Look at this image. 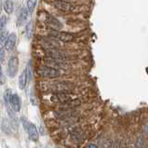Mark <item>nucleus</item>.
Instances as JSON below:
<instances>
[{
    "label": "nucleus",
    "instance_id": "f257e3e1",
    "mask_svg": "<svg viewBox=\"0 0 148 148\" xmlns=\"http://www.w3.org/2000/svg\"><path fill=\"white\" fill-rule=\"evenodd\" d=\"M37 73L42 77L46 78H56L61 75V73L54 67H50L47 65H40L37 68Z\"/></svg>",
    "mask_w": 148,
    "mask_h": 148
},
{
    "label": "nucleus",
    "instance_id": "f03ea898",
    "mask_svg": "<svg viewBox=\"0 0 148 148\" xmlns=\"http://www.w3.org/2000/svg\"><path fill=\"white\" fill-rule=\"evenodd\" d=\"M49 90L52 93H70L73 90V85L67 82H58L50 86Z\"/></svg>",
    "mask_w": 148,
    "mask_h": 148
},
{
    "label": "nucleus",
    "instance_id": "7ed1b4c3",
    "mask_svg": "<svg viewBox=\"0 0 148 148\" xmlns=\"http://www.w3.org/2000/svg\"><path fill=\"white\" fill-rule=\"evenodd\" d=\"M18 68H19V60L16 56L10 57V61L8 62V69H7V74L10 77L13 78L16 77L17 73H18Z\"/></svg>",
    "mask_w": 148,
    "mask_h": 148
},
{
    "label": "nucleus",
    "instance_id": "20e7f679",
    "mask_svg": "<svg viewBox=\"0 0 148 148\" xmlns=\"http://www.w3.org/2000/svg\"><path fill=\"white\" fill-rule=\"evenodd\" d=\"M46 54L49 58L55 59V60H64L68 58V54L62 50L57 49H48L46 50Z\"/></svg>",
    "mask_w": 148,
    "mask_h": 148
},
{
    "label": "nucleus",
    "instance_id": "39448f33",
    "mask_svg": "<svg viewBox=\"0 0 148 148\" xmlns=\"http://www.w3.org/2000/svg\"><path fill=\"white\" fill-rule=\"evenodd\" d=\"M49 35L50 36H53L56 39L62 41V42H71L75 39L74 35H72L70 33H66V32H60V31L53 30Z\"/></svg>",
    "mask_w": 148,
    "mask_h": 148
},
{
    "label": "nucleus",
    "instance_id": "423d86ee",
    "mask_svg": "<svg viewBox=\"0 0 148 148\" xmlns=\"http://www.w3.org/2000/svg\"><path fill=\"white\" fill-rule=\"evenodd\" d=\"M73 99V97L70 95V93H53L51 97V101L57 104H62Z\"/></svg>",
    "mask_w": 148,
    "mask_h": 148
},
{
    "label": "nucleus",
    "instance_id": "0eeeda50",
    "mask_svg": "<svg viewBox=\"0 0 148 148\" xmlns=\"http://www.w3.org/2000/svg\"><path fill=\"white\" fill-rule=\"evenodd\" d=\"M27 134H28V137L29 139L34 142V143H36L38 142L39 140V132H38V130H37L36 126L34 124V123H29L28 125V128L26 130Z\"/></svg>",
    "mask_w": 148,
    "mask_h": 148
},
{
    "label": "nucleus",
    "instance_id": "6e6552de",
    "mask_svg": "<svg viewBox=\"0 0 148 148\" xmlns=\"http://www.w3.org/2000/svg\"><path fill=\"white\" fill-rule=\"evenodd\" d=\"M46 23H47L48 26L49 28H51L52 30H55V31H60L62 28V24L61 23L60 21L57 20L56 18H54L51 15H47Z\"/></svg>",
    "mask_w": 148,
    "mask_h": 148
},
{
    "label": "nucleus",
    "instance_id": "1a4fd4ad",
    "mask_svg": "<svg viewBox=\"0 0 148 148\" xmlns=\"http://www.w3.org/2000/svg\"><path fill=\"white\" fill-rule=\"evenodd\" d=\"M53 6L63 12H70L74 8L72 4L67 1H63V0H56V1L53 2Z\"/></svg>",
    "mask_w": 148,
    "mask_h": 148
},
{
    "label": "nucleus",
    "instance_id": "9d476101",
    "mask_svg": "<svg viewBox=\"0 0 148 148\" xmlns=\"http://www.w3.org/2000/svg\"><path fill=\"white\" fill-rule=\"evenodd\" d=\"M10 105L12 108V110L15 113H19L21 111V108H22V104H21V99L18 96V94L13 93L10 95Z\"/></svg>",
    "mask_w": 148,
    "mask_h": 148
},
{
    "label": "nucleus",
    "instance_id": "9b49d317",
    "mask_svg": "<svg viewBox=\"0 0 148 148\" xmlns=\"http://www.w3.org/2000/svg\"><path fill=\"white\" fill-rule=\"evenodd\" d=\"M17 41V36L15 33H11L10 35H8L5 42V49L7 51H11L14 49Z\"/></svg>",
    "mask_w": 148,
    "mask_h": 148
},
{
    "label": "nucleus",
    "instance_id": "f8f14e48",
    "mask_svg": "<svg viewBox=\"0 0 148 148\" xmlns=\"http://www.w3.org/2000/svg\"><path fill=\"white\" fill-rule=\"evenodd\" d=\"M28 13H29V11L27 10V8L26 7H23L22 8V10H21V13H20V16H19L18 22H17V24H18V26H22V25H23L25 23H26L27 18H28Z\"/></svg>",
    "mask_w": 148,
    "mask_h": 148
},
{
    "label": "nucleus",
    "instance_id": "ddd939ff",
    "mask_svg": "<svg viewBox=\"0 0 148 148\" xmlns=\"http://www.w3.org/2000/svg\"><path fill=\"white\" fill-rule=\"evenodd\" d=\"M26 84H27V75H26V70H24L19 77V81H18L19 88L22 90H24L25 87H26Z\"/></svg>",
    "mask_w": 148,
    "mask_h": 148
},
{
    "label": "nucleus",
    "instance_id": "4468645a",
    "mask_svg": "<svg viewBox=\"0 0 148 148\" xmlns=\"http://www.w3.org/2000/svg\"><path fill=\"white\" fill-rule=\"evenodd\" d=\"M3 8H4V10L6 11V13L8 15H10L13 13V10H14V4L11 0H6L5 2L3 4Z\"/></svg>",
    "mask_w": 148,
    "mask_h": 148
},
{
    "label": "nucleus",
    "instance_id": "2eb2a0df",
    "mask_svg": "<svg viewBox=\"0 0 148 148\" xmlns=\"http://www.w3.org/2000/svg\"><path fill=\"white\" fill-rule=\"evenodd\" d=\"M25 32H26V36L27 38L30 39L34 35V23L32 22L28 23L26 27H25Z\"/></svg>",
    "mask_w": 148,
    "mask_h": 148
},
{
    "label": "nucleus",
    "instance_id": "dca6fc26",
    "mask_svg": "<svg viewBox=\"0 0 148 148\" xmlns=\"http://www.w3.org/2000/svg\"><path fill=\"white\" fill-rule=\"evenodd\" d=\"M2 130L3 132L7 133V134H10L11 133V127L10 124L8 123V121L6 119H3L2 120Z\"/></svg>",
    "mask_w": 148,
    "mask_h": 148
},
{
    "label": "nucleus",
    "instance_id": "f3484780",
    "mask_svg": "<svg viewBox=\"0 0 148 148\" xmlns=\"http://www.w3.org/2000/svg\"><path fill=\"white\" fill-rule=\"evenodd\" d=\"M8 23V17L6 15H2L0 17V34L3 33L5 30V27Z\"/></svg>",
    "mask_w": 148,
    "mask_h": 148
},
{
    "label": "nucleus",
    "instance_id": "a211bd4d",
    "mask_svg": "<svg viewBox=\"0 0 148 148\" xmlns=\"http://www.w3.org/2000/svg\"><path fill=\"white\" fill-rule=\"evenodd\" d=\"M36 3H37V0H28V1H27L26 8H27V10L29 11V13H32V12L35 10Z\"/></svg>",
    "mask_w": 148,
    "mask_h": 148
},
{
    "label": "nucleus",
    "instance_id": "6ab92c4d",
    "mask_svg": "<svg viewBox=\"0 0 148 148\" xmlns=\"http://www.w3.org/2000/svg\"><path fill=\"white\" fill-rule=\"evenodd\" d=\"M21 122H22V124H23V127L24 128V130H27V128H28V125H29V122L28 120H27V118L26 117H24V116H22L21 117Z\"/></svg>",
    "mask_w": 148,
    "mask_h": 148
},
{
    "label": "nucleus",
    "instance_id": "aec40b11",
    "mask_svg": "<svg viewBox=\"0 0 148 148\" xmlns=\"http://www.w3.org/2000/svg\"><path fill=\"white\" fill-rule=\"evenodd\" d=\"M5 80L3 79V73H2V68H1V64H0V84H4Z\"/></svg>",
    "mask_w": 148,
    "mask_h": 148
}]
</instances>
